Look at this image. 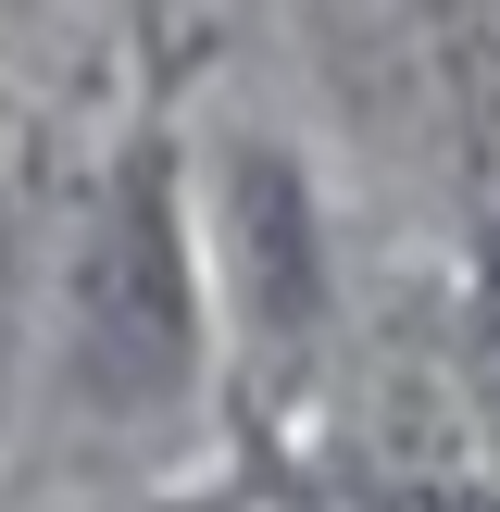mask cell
<instances>
[{
	"label": "cell",
	"instance_id": "obj_5",
	"mask_svg": "<svg viewBox=\"0 0 500 512\" xmlns=\"http://www.w3.org/2000/svg\"><path fill=\"white\" fill-rule=\"evenodd\" d=\"M188 512H225V500H188Z\"/></svg>",
	"mask_w": 500,
	"mask_h": 512
},
{
	"label": "cell",
	"instance_id": "obj_1",
	"mask_svg": "<svg viewBox=\"0 0 500 512\" xmlns=\"http://www.w3.org/2000/svg\"><path fill=\"white\" fill-rule=\"evenodd\" d=\"M188 238H175V175L125 163L88 213V250H75V388L113 400V413H150V400L188 388Z\"/></svg>",
	"mask_w": 500,
	"mask_h": 512
},
{
	"label": "cell",
	"instance_id": "obj_3",
	"mask_svg": "<svg viewBox=\"0 0 500 512\" xmlns=\"http://www.w3.org/2000/svg\"><path fill=\"white\" fill-rule=\"evenodd\" d=\"M475 350H488V388H500V275H488V325H475Z\"/></svg>",
	"mask_w": 500,
	"mask_h": 512
},
{
	"label": "cell",
	"instance_id": "obj_4",
	"mask_svg": "<svg viewBox=\"0 0 500 512\" xmlns=\"http://www.w3.org/2000/svg\"><path fill=\"white\" fill-rule=\"evenodd\" d=\"M400 512H488V500H400Z\"/></svg>",
	"mask_w": 500,
	"mask_h": 512
},
{
	"label": "cell",
	"instance_id": "obj_2",
	"mask_svg": "<svg viewBox=\"0 0 500 512\" xmlns=\"http://www.w3.org/2000/svg\"><path fill=\"white\" fill-rule=\"evenodd\" d=\"M238 263H250L263 325L300 338V325H313V238H300V188L275 163H238Z\"/></svg>",
	"mask_w": 500,
	"mask_h": 512
}]
</instances>
